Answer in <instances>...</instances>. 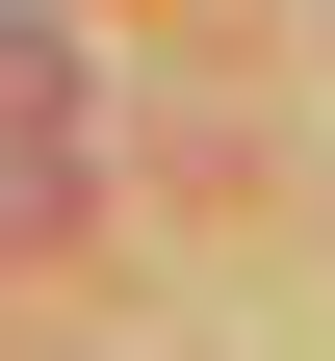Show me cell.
I'll use <instances>...</instances> for the list:
<instances>
[{"label": "cell", "mask_w": 335, "mask_h": 361, "mask_svg": "<svg viewBox=\"0 0 335 361\" xmlns=\"http://www.w3.org/2000/svg\"><path fill=\"white\" fill-rule=\"evenodd\" d=\"M0 180H78V52L0 26Z\"/></svg>", "instance_id": "obj_1"}]
</instances>
